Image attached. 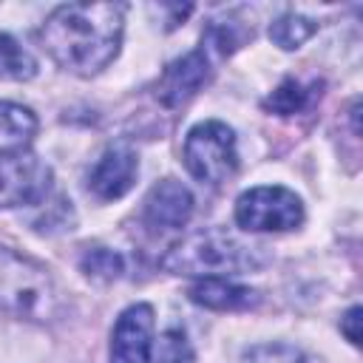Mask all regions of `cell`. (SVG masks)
Returning a JSON list of instances; mask_svg holds the SVG:
<instances>
[{"label": "cell", "mask_w": 363, "mask_h": 363, "mask_svg": "<svg viewBox=\"0 0 363 363\" xmlns=\"http://www.w3.org/2000/svg\"><path fill=\"white\" fill-rule=\"evenodd\" d=\"M122 28V3H68L48 14L40 28V40L65 71L94 77L116 57Z\"/></svg>", "instance_id": "obj_1"}, {"label": "cell", "mask_w": 363, "mask_h": 363, "mask_svg": "<svg viewBox=\"0 0 363 363\" xmlns=\"http://www.w3.org/2000/svg\"><path fill=\"white\" fill-rule=\"evenodd\" d=\"M255 247L241 244L227 230H199L182 238L162 258V269L173 275H204V278H227L258 267Z\"/></svg>", "instance_id": "obj_2"}, {"label": "cell", "mask_w": 363, "mask_h": 363, "mask_svg": "<svg viewBox=\"0 0 363 363\" xmlns=\"http://www.w3.org/2000/svg\"><path fill=\"white\" fill-rule=\"evenodd\" d=\"M57 309V286L48 269L9 247H0V312L23 320H48Z\"/></svg>", "instance_id": "obj_3"}, {"label": "cell", "mask_w": 363, "mask_h": 363, "mask_svg": "<svg viewBox=\"0 0 363 363\" xmlns=\"http://www.w3.org/2000/svg\"><path fill=\"white\" fill-rule=\"evenodd\" d=\"M184 164L199 182H207V184L227 182L238 167L233 128L216 119L190 128L184 139Z\"/></svg>", "instance_id": "obj_4"}, {"label": "cell", "mask_w": 363, "mask_h": 363, "mask_svg": "<svg viewBox=\"0 0 363 363\" xmlns=\"http://www.w3.org/2000/svg\"><path fill=\"white\" fill-rule=\"evenodd\" d=\"M235 221L250 233H281L295 230L303 221L301 199L278 184L252 187L238 196L235 201Z\"/></svg>", "instance_id": "obj_5"}, {"label": "cell", "mask_w": 363, "mask_h": 363, "mask_svg": "<svg viewBox=\"0 0 363 363\" xmlns=\"http://www.w3.org/2000/svg\"><path fill=\"white\" fill-rule=\"evenodd\" d=\"M51 190V167L34 156L20 153L11 159H0V210L3 207H26L40 204Z\"/></svg>", "instance_id": "obj_6"}, {"label": "cell", "mask_w": 363, "mask_h": 363, "mask_svg": "<svg viewBox=\"0 0 363 363\" xmlns=\"http://www.w3.org/2000/svg\"><path fill=\"white\" fill-rule=\"evenodd\" d=\"M213 62H216V57H213L204 45H199L196 51H190V54H184V57H179V60H173V62L164 68V74H162V79H159V85H156L159 102L167 105V108H179V105H184L187 99H193V96L210 82V77H213Z\"/></svg>", "instance_id": "obj_7"}, {"label": "cell", "mask_w": 363, "mask_h": 363, "mask_svg": "<svg viewBox=\"0 0 363 363\" xmlns=\"http://www.w3.org/2000/svg\"><path fill=\"white\" fill-rule=\"evenodd\" d=\"M153 352V306H128L111 332V363H150Z\"/></svg>", "instance_id": "obj_8"}, {"label": "cell", "mask_w": 363, "mask_h": 363, "mask_svg": "<svg viewBox=\"0 0 363 363\" xmlns=\"http://www.w3.org/2000/svg\"><path fill=\"white\" fill-rule=\"evenodd\" d=\"M136 173H139L136 150L128 142H113L105 147V153L94 164L88 184L102 201H113V199H122L133 187Z\"/></svg>", "instance_id": "obj_9"}, {"label": "cell", "mask_w": 363, "mask_h": 363, "mask_svg": "<svg viewBox=\"0 0 363 363\" xmlns=\"http://www.w3.org/2000/svg\"><path fill=\"white\" fill-rule=\"evenodd\" d=\"M193 216V193L176 182L164 179L150 187L145 199V221L153 230H179Z\"/></svg>", "instance_id": "obj_10"}, {"label": "cell", "mask_w": 363, "mask_h": 363, "mask_svg": "<svg viewBox=\"0 0 363 363\" xmlns=\"http://www.w3.org/2000/svg\"><path fill=\"white\" fill-rule=\"evenodd\" d=\"M190 301L216 312H238V309H250L258 303V292L250 286H241L235 281L227 278H204L199 284L190 286Z\"/></svg>", "instance_id": "obj_11"}, {"label": "cell", "mask_w": 363, "mask_h": 363, "mask_svg": "<svg viewBox=\"0 0 363 363\" xmlns=\"http://www.w3.org/2000/svg\"><path fill=\"white\" fill-rule=\"evenodd\" d=\"M37 133V116L31 108L0 99V159H11L28 150Z\"/></svg>", "instance_id": "obj_12"}, {"label": "cell", "mask_w": 363, "mask_h": 363, "mask_svg": "<svg viewBox=\"0 0 363 363\" xmlns=\"http://www.w3.org/2000/svg\"><path fill=\"white\" fill-rule=\"evenodd\" d=\"M320 88L323 82H312V85H303L301 79L295 77H286L267 99H264V108L278 113V116H292V113H301L306 108H312V102L320 96Z\"/></svg>", "instance_id": "obj_13"}, {"label": "cell", "mask_w": 363, "mask_h": 363, "mask_svg": "<svg viewBox=\"0 0 363 363\" xmlns=\"http://www.w3.org/2000/svg\"><path fill=\"white\" fill-rule=\"evenodd\" d=\"M318 31V23L303 17V14H295V11H286L281 14L278 20H272L269 26V40L284 48V51H292V48H301L312 34Z\"/></svg>", "instance_id": "obj_14"}, {"label": "cell", "mask_w": 363, "mask_h": 363, "mask_svg": "<svg viewBox=\"0 0 363 363\" xmlns=\"http://www.w3.org/2000/svg\"><path fill=\"white\" fill-rule=\"evenodd\" d=\"M34 74H37V60L11 34H0V79L26 82Z\"/></svg>", "instance_id": "obj_15"}, {"label": "cell", "mask_w": 363, "mask_h": 363, "mask_svg": "<svg viewBox=\"0 0 363 363\" xmlns=\"http://www.w3.org/2000/svg\"><path fill=\"white\" fill-rule=\"evenodd\" d=\"M79 267H82V272H85L88 278L102 281V284H111V281H116V278L125 272L122 255L113 252V250H108V247H94V250H88V252L79 258Z\"/></svg>", "instance_id": "obj_16"}, {"label": "cell", "mask_w": 363, "mask_h": 363, "mask_svg": "<svg viewBox=\"0 0 363 363\" xmlns=\"http://www.w3.org/2000/svg\"><path fill=\"white\" fill-rule=\"evenodd\" d=\"M193 352L182 329H167L162 332L156 343V363H190Z\"/></svg>", "instance_id": "obj_17"}, {"label": "cell", "mask_w": 363, "mask_h": 363, "mask_svg": "<svg viewBox=\"0 0 363 363\" xmlns=\"http://www.w3.org/2000/svg\"><path fill=\"white\" fill-rule=\"evenodd\" d=\"M241 363H303V354L284 343H267V346L250 349L241 357Z\"/></svg>", "instance_id": "obj_18"}, {"label": "cell", "mask_w": 363, "mask_h": 363, "mask_svg": "<svg viewBox=\"0 0 363 363\" xmlns=\"http://www.w3.org/2000/svg\"><path fill=\"white\" fill-rule=\"evenodd\" d=\"M340 332L346 335L349 343H360V306H352L343 318H340Z\"/></svg>", "instance_id": "obj_19"}]
</instances>
